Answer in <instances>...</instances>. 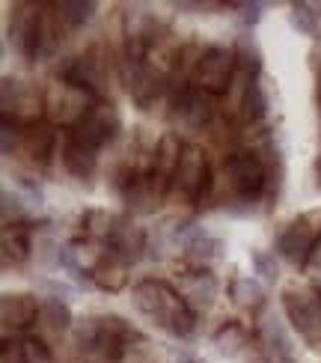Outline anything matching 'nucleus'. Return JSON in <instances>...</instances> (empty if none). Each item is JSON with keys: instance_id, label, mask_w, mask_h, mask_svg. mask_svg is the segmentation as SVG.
<instances>
[{"instance_id": "obj_1", "label": "nucleus", "mask_w": 321, "mask_h": 363, "mask_svg": "<svg viewBox=\"0 0 321 363\" xmlns=\"http://www.w3.org/2000/svg\"><path fill=\"white\" fill-rule=\"evenodd\" d=\"M131 304L176 340H191L196 334V313L185 304L173 283L155 277L140 280L131 289Z\"/></svg>"}, {"instance_id": "obj_2", "label": "nucleus", "mask_w": 321, "mask_h": 363, "mask_svg": "<svg viewBox=\"0 0 321 363\" xmlns=\"http://www.w3.org/2000/svg\"><path fill=\"white\" fill-rule=\"evenodd\" d=\"M131 325L122 315H84L72 328V345L84 363H119Z\"/></svg>"}, {"instance_id": "obj_3", "label": "nucleus", "mask_w": 321, "mask_h": 363, "mask_svg": "<svg viewBox=\"0 0 321 363\" xmlns=\"http://www.w3.org/2000/svg\"><path fill=\"white\" fill-rule=\"evenodd\" d=\"M288 325L310 345H321V289L310 283H288L280 292Z\"/></svg>"}, {"instance_id": "obj_4", "label": "nucleus", "mask_w": 321, "mask_h": 363, "mask_svg": "<svg viewBox=\"0 0 321 363\" xmlns=\"http://www.w3.org/2000/svg\"><path fill=\"white\" fill-rule=\"evenodd\" d=\"M223 167H226L229 188H232V194L238 196V200L253 203V200L268 196L271 173L265 167V161L259 158L253 149H235V152H229Z\"/></svg>"}, {"instance_id": "obj_5", "label": "nucleus", "mask_w": 321, "mask_h": 363, "mask_svg": "<svg viewBox=\"0 0 321 363\" xmlns=\"http://www.w3.org/2000/svg\"><path fill=\"white\" fill-rule=\"evenodd\" d=\"M42 116H45V93H39L33 84L6 74L0 81V119L15 128H27L39 123Z\"/></svg>"}, {"instance_id": "obj_6", "label": "nucleus", "mask_w": 321, "mask_h": 363, "mask_svg": "<svg viewBox=\"0 0 321 363\" xmlns=\"http://www.w3.org/2000/svg\"><path fill=\"white\" fill-rule=\"evenodd\" d=\"M321 238V211H303L277 233V256L295 268H307Z\"/></svg>"}, {"instance_id": "obj_7", "label": "nucleus", "mask_w": 321, "mask_h": 363, "mask_svg": "<svg viewBox=\"0 0 321 363\" xmlns=\"http://www.w3.org/2000/svg\"><path fill=\"white\" fill-rule=\"evenodd\" d=\"M96 99L84 93V89L72 86L66 81H54L48 89H45V123H51L54 128H78L84 119L89 116V111L96 108Z\"/></svg>"}, {"instance_id": "obj_8", "label": "nucleus", "mask_w": 321, "mask_h": 363, "mask_svg": "<svg viewBox=\"0 0 321 363\" xmlns=\"http://www.w3.org/2000/svg\"><path fill=\"white\" fill-rule=\"evenodd\" d=\"M235 78V54L226 45H205L191 69V86L203 89L208 96H226L229 84Z\"/></svg>"}, {"instance_id": "obj_9", "label": "nucleus", "mask_w": 321, "mask_h": 363, "mask_svg": "<svg viewBox=\"0 0 321 363\" xmlns=\"http://www.w3.org/2000/svg\"><path fill=\"white\" fill-rule=\"evenodd\" d=\"M42 9H45V4H30V0H18V4H12V12H9L6 42L12 45V51L18 54L24 63H36V60H39Z\"/></svg>"}, {"instance_id": "obj_10", "label": "nucleus", "mask_w": 321, "mask_h": 363, "mask_svg": "<svg viewBox=\"0 0 321 363\" xmlns=\"http://www.w3.org/2000/svg\"><path fill=\"white\" fill-rule=\"evenodd\" d=\"M208 191H211V164H208L205 149L196 146V143H185L173 194H179L181 200L191 203V206H200V203H205Z\"/></svg>"}, {"instance_id": "obj_11", "label": "nucleus", "mask_w": 321, "mask_h": 363, "mask_svg": "<svg viewBox=\"0 0 321 363\" xmlns=\"http://www.w3.org/2000/svg\"><path fill=\"white\" fill-rule=\"evenodd\" d=\"M122 134V116L111 101H98L89 116L78 128L69 131V140H74L78 146L89 149V152H101L104 146H111Z\"/></svg>"}, {"instance_id": "obj_12", "label": "nucleus", "mask_w": 321, "mask_h": 363, "mask_svg": "<svg viewBox=\"0 0 321 363\" xmlns=\"http://www.w3.org/2000/svg\"><path fill=\"white\" fill-rule=\"evenodd\" d=\"M181 152H185V143H181L173 131L161 134L158 143L152 146V155H149V179H152V188H155V194L161 196V200H167V196L173 194Z\"/></svg>"}, {"instance_id": "obj_13", "label": "nucleus", "mask_w": 321, "mask_h": 363, "mask_svg": "<svg viewBox=\"0 0 321 363\" xmlns=\"http://www.w3.org/2000/svg\"><path fill=\"white\" fill-rule=\"evenodd\" d=\"M256 342L271 363H295V342L283 319L271 307H265L256 319Z\"/></svg>"}, {"instance_id": "obj_14", "label": "nucleus", "mask_w": 321, "mask_h": 363, "mask_svg": "<svg viewBox=\"0 0 321 363\" xmlns=\"http://www.w3.org/2000/svg\"><path fill=\"white\" fill-rule=\"evenodd\" d=\"M170 108H173V113L179 116V123L185 128L203 131V128L211 125L218 104H214V96L203 93V89L181 86V89H170Z\"/></svg>"}, {"instance_id": "obj_15", "label": "nucleus", "mask_w": 321, "mask_h": 363, "mask_svg": "<svg viewBox=\"0 0 321 363\" xmlns=\"http://www.w3.org/2000/svg\"><path fill=\"white\" fill-rule=\"evenodd\" d=\"M57 81H66L72 86L84 89L96 101H107V86H104V69L101 60L93 54H81V57H66L57 69Z\"/></svg>"}, {"instance_id": "obj_16", "label": "nucleus", "mask_w": 321, "mask_h": 363, "mask_svg": "<svg viewBox=\"0 0 321 363\" xmlns=\"http://www.w3.org/2000/svg\"><path fill=\"white\" fill-rule=\"evenodd\" d=\"M39 307L42 301L30 292H6L0 298V319H4L6 330L15 334H24L39 322Z\"/></svg>"}, {"instance_id": "obj_17", "label": "nucleus", "mask_w": 321, "mask_h": 363, "mask_svg": "<svg viewBox=\"0 0 321 363\" xmlns=\"http://www.w3.org/2000/svg\"><path fill=\"white\" fill-rule=\"evenodd\" d=\"M57 152V131L51 123H39L21 128V155L33 164V167H48Z\"/></svg>"}, {"instance_id": "obj_18", "label": "nucleus", "mask_w": 321, "mask_h": 363, "mask_svg": "<svg viewBox=\"0 0 321 363\" xmlns=\"http://www.w3.org/2000/svg\"><path fill=\"white\" fill-rule=\"evenodd\" d=\"M218 292H220V283H218V277H214L211 271H191V268H185L181 283H179V295L185 298V304L193 313L208 310L214 301H218Z\"/></svg>"}, {"instance_id": "obj_19", "label": "nucleus", "mask_w": 321, "mask_h": 363, "mask_svg": "<svg viewBox=\"0 0 321 363\" xmlns=\"http://www.w3.org/2000/svg\"><path fill=\"white\" fill-rule=\"evenodd\" d=\"M111 253H116L122 262L128 265H137L140 259H146V250H149V230H143V226H137L131 220L122 218L113 238L104 245Z\"/></svg>"}, {"instance_id": "obj_20", "label": "nucleus", "mask_w": 321, "mask_h": 363, "mask_svg": "<svg viewBox=\"0 0 321 363\" xmlns=\"http://www.w3.org/2000/svg\"><path fill=\"white\" fill-rule=\"evenodd\" d=\"M4 363H54V352L48 340L39 334H21V337H4V349H0Z\"/></svg>"}, {"instance_id": "obj_21", "label": "nucleus", "mask_w": 321, "mask_h": 363, "mask_svg": "<svg viewBox=\"0 0 321 363\" xmlns=\"http://www.w3.org/2000/svg\"><path fill=\"white\" fill-rule=\"evenodd\" d=\"M128 271L131 265L122 262L116 253H111L104 247V253L98 256V262L93 265V271H89V283L96 286V289L107 292V295H116L128 286Z\"/></svg>"}, {"instance_id": "obj_22", "label": "nucleus", "mask_w": 321, "mask_h": 363, "mask_svg": "<svg viewBox=\"0 0 321 363\" xmlns=\"http://www.w3.org/2000/svg\"><path fill=\"white\" fill-rule=\"evenodd\" d=\"M39 337L42 340H57V337H66L72 334L74 328V315L72 307L60 298H42V307H39Z\"/></svg>"}, {"instance_id": "obj_23", "label": "nucleus", "mask_w": 321, "mask_h": 363, "mask_svg": "<svg viewBox=\"0 0 321 363\" xmlns=\"http://www.w3.org/2000/svg\"><path fill=\"white\" fill-rule=\"evenodd\" d=\"M232 54H235V69L238 72H247L253 78H262L265 74V54H262V45L256 42L253 33H241L232 42Z\"/></svg>"}, {"instance_id": "obj_24", "label": "nucleus", "mask_w": 321, "mask_h": 363, "mask_svg": "<svg viewBox=\"0 0 321 363\" xmlns=\"http://www.w3.org/2000/svg\"><path fill=\"white\" fill-rule=\"evenodd\" d=\"M229 301L238 310H250V313H262L268 307L262 283L256 277H244V274H235L232 283H229Z\"/></svg>"}, {"instance_id": "obj_25", "label": "nucleus", "mask_w": 321, "mask_h": 363, "mask_svg": "<svg viewBox=\"0 0 321 363\" xmlns=\"http://www.w3.org/2000/svg\"><path fill=\"white\" fill-rule=\"evenodd\" d=\"M33 241H30V223L24 226H4V268H21L30 259Z\"/></svg>"}, {"instance_id": "obj_26", "label": "nucleus", "mask_w": 321, "mask_h": 363, "mask_svg": "<svg viewBox=\"0 0 321 363\" xmlns=\"http://www.w3.org/2000/svg\"><path fill=\"white\" fill-rule=\"evenodd\" d=\"M288 24L300 36L321 42V0H295L288 6Z\"/></svg>"}, {"instance_id": "obj_27", "label": "nucleus", "mask_w": 321, "mask_h": 363, "mask_svg": "<svg viewBox=\"0 0 321 363\" xmlns=\"http://www.w3.org/2000/svg\"><path fill=\"white\" fill-rule=\"evenodd\" d=\"M119 220H122V218H116L111 208H86L84 215H81L84 238L96 241V245H107V241L113 238Z\"/></svg>"}, {"instance_id": "obj_28", "label": "nucleus", "mask_w": 321, "mask_h": 363, "mask_svg": "<svg viewBox=\"0 0 321 363\" xmlns=\"http://www.w3.org/2000/svg\"><path fill=\"white\" fill-rule=\"evenodd\" d=\"M66 39V24L57 15L54 4H45L42 9V36H39V60H51Z\"/></svg>"}, {"instance_id": "obj_29", "label": "nucleus", "mask_w": 321, "mask_h": 363, "mask_svg": "<svg viewBox=\"0 0 321 363\" xmlns=\"http://www.w3.org/2000/svg\"><path fill=\"white\" fill-rule=\"evenodd\" d=\"M214 349H218L223 357H241L253 349V340H250V330L244 328L241 322H226L218 334L211 337Z\"/></svg>"}, {"instance_id": "obj_30", "label": "nucleus", "mask_w": 321, "mask_h": 363, "mask_svg": "<svg viewBox=\"0 0 321 363\" xmlns=\"http://www.w3.org/2000/svg\"><path fill=\"white\" fill-rule=\"evenodd\" d=\"M63 167L72 179L78 182H89L98 170V152H89V149L78 146L74 140H66L63 146Z\"/></svg>"}, {"instance_id": "obj_31", "label": "nucleus", "mask_w": 321, "mask_h": 363, "mask_svg": "<svg viewBox=\"0 0 321 363\" xmlns=\"http://www.w3.org/2000/svg\"><path fill=\"white\" fill-rule=\"evenodd\" d=\"M268 111H271V96H268V86H265V74L259 78L250 93H247V101H244V111H241V123L247 128H256L262 125L268 119Z\"/></svg>"}, {"instance_id": "obj_32", "label": "nucleus", "mask_w": 321, "mask_h": 363, "mask_svg": "<svg viewBox=\"0 0 321 363\" xmlns=\"http://www.w3.org/2000/svg\"><path fill=\"white\" fill-rule=\"evenodd\" d=\"M54 9L69 30H81L96 18L98 4L96 0H60V4H54Z\"/></svg>"}, {"instance_id": "obj_33", "label": "nucleus", "mask_w": 321, "mask_h": 363, "mask_svg": "<svg viewBox=\"0 0 321 363\" xmlns=\"http://www.w3.org/2000/svg\"><path fill=\"white\" fill-rule=\"evenodd\" d=\"M119 363H155V345H152V340L146 334L131 328L125 334V340H122Z\"/></svg>"}, {"instance_id": "obj_34", "label": "nucleus", "mask_w": 321, "mask_h": 363, "mask_svg": "<svg viewBox=\"0 0 321 363\" xmlns=\"http://www.w3.org/2000/svg\"><path fill=\"white\" fill-rule=\"evenodd\" d=\"M0 211H4V226H24V223H33L30 220V206L27 200H24V194L18 191V188H4V194H0Z\"/></svg>"}, {"instance_id": "obj_35", "label": "nucleus", "mask_w": 321, "mask_h": 363, "mask_svg": "<svg viewBox=\"0 0 321 363\" xmlns=\"http://www.w3.org/2000/svg\"><path fill=\"white\" fill-rule=\"evenodd\" d=\"M250 265H253V274L274 286V283H280V262H277V256H274L271 250H262V247H253L250 250Z\"/></svg>"}, {"instance_id": "obj_36", "label": "nucleus", "mask_w": 321, "mask_h": 363, "mask_svg": "<svg viewBox=\"0 0 321 363\" xmlns=\"http://www.w3.org/2000/svg\"><path fill=\"white\" fill-rule=\"evenodd\" d=\"M229 9H235V15H238V24H241V30L244 33H253V30L259 27V21L265 18V4H259V0H232V4H226Z\"/></svg>"}, {"instance_id": "obj_37", "label": "nucleus", "mask_w": 321, "mask_h": 363, "mask_svg": "<svg viewBox=\"0 0 321 363\" xmlns=\"http://www.w3.org/2000/svg\"><path fill=\"white\" fill-rule=\"evenodd\" d=\"M0 149H4V158L18 155L21 152V128L0 123Z\"/></svg>"}, {"instance_id": "obj_38", "label": "nucleus", "mask_w": 321, "mask_h": 363, "mask_svg": "<svg viewBox=\"0 0 321 363\" xmlns=\"http://www.w3.org/2000/svg\"><path fill=\"white\" fill-rule=\"evenodd\" d=\"M179 12H196V15H208V12H214V9H229L226 4H205V0H179V4H173Z\"/></svg>"}, {"instance_id": "obj_39", "label": "nucleus", "mask_w": 321, "mask_h": 363, "mask_svg": "<svg viewBox=\"0 0 321 363\" xmlns=\"http://www.w3.org/2000/svg\"><path fill=\"white\" fill-rule=\"evenodd\" d=\"M303 271H310V274H321V238H318V245H315V250H312L310 262H307Z\"/></svg>"}, {"instance_id": "obj_40", "label": "nucleus", "mask_w": 321, "mask_h": 363, "mask_svg": "<svg viewBox=\"0 0 321 363\" xmlns=\"http://www.w3.org/2000/svg\"><path fill=\"white\" fill-rule=\"evenodd\" d=\"M176 363H205L200 354H193V352H188V349H181V352H176Z\"/></svg>"}, {"instance_id": "obj_41", "label": "nucleus", "mask_w": 321, "mask_h": 363, "mask_svg": "<svg viewBox=\"0 0 321 363\" xmlns=\"http://www.w3.org/2000/svg\"><path fill=\"white\" fill-rule=\"evenodd\" d=\"M312 170H315V185L321 188V149H318V155H315V164H312Z\"/></svg>"}, {"instance_id": "obj_42", "label": "nucleus", "mask_w": 321, "mask_h": 363, "mask_svg": "<svg viewBox=\"0 0 321 363\" xmlns=\"http://www.w3.org/2000/svg\"><path fill=\"white\" fill-rule=\"evenodd\" d=\"M318 93H321V51H318Z\"/></svg>"}, {"instance_id": "obj_43", "label": "nucleus", "mask_w": 321, "mask_h": 363, "mask_svg": "<svg viewBox=\"0 0 321 363\" xmlns=\"http://www.w3.org/2000/svg\"><path fill=\"white\" fill-rule=\"evenodd\" d=\"M315 104H318V123H321V93H318V99H315Z\"/></svg>"}]
</instances>
